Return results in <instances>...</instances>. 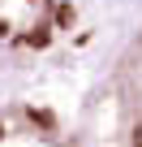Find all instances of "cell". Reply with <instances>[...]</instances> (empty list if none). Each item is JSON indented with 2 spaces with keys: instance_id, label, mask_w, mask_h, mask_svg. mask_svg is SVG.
<instances>
[{
  "instance_id": "cell-1",
  "label": "cell",
  "mask_w": 142,
  "mask_h": 147,
  "mask_svg": "<svg viewBox=\"0 0 142 147\" xmlns=\"http://www.w3.org/2000/svg\"><path fill=\"white\" fill-rule=\"evenodd\" d=\"M121 117H125V143L142 147V39L121 69Z\"/></svg>"
}]
</instances>
